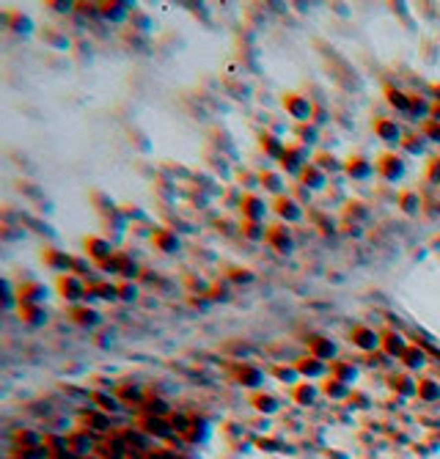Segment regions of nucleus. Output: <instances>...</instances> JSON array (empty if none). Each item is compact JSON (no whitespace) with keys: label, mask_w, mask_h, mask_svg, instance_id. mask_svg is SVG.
Here are the masks:
<instances>
[{"label":"nucleus","mask_w":440,"mask_h":459,"mask_svg":"<svg viewBox=\"0 0 440 459\" xmlns=\"http://www.w3.org/2000/svg\"><path fill=\"white\" fill-rule=\"evenodd\" d=\"M377 132H380L385 140H391V137L399 135V132H396V124H391V121H380V124H377Z\"/></svg>","instance_id":"f257e3e1"}]
</instances>
